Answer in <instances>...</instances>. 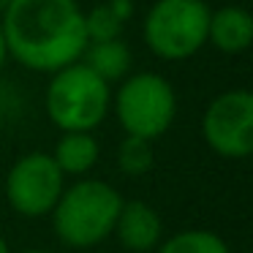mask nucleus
<instances>
[{"instance_id": "7ed1b4c3", "label": "nucleus", "mask_w": 253, "mask_h": 253, "mask_svg": "<svg viewBox=\"0 0 253 253\" xmlns=\"http://www.w3.org/2000/svg\"><path fill=\"white\" fill-rule=\"evenodd\" d=\"M44 106L46 117L60 131H95L112 109V84L84 63H71L49 74Z\"/></svg>"}, {"instance_id": "6ab92c4d", "label": "nucleus", "mask_w": 253, "mask_h": 253, "mask_svg": "<svg viewBox=\"0 0 253 253\" xmlns=\"http://www.w3.org/2000/svg\"><path fill=\"white\" fill-rule=\"evenodd\" d=\"M0 128H3V109H0Z\"/></svg>"}, {"instance_id": "f257e3e1", "label": "nucleus", "mask_w": 253, "mask_h": 253, "mask_svg": "<svg viewBox=\"0 0 253 253\" xmlns=\"http://www.w3.org/2000/svg\"><path fill=\"white\" fill-rule=\"evenodd\" d=\"M8 57L39 74H55L87 46L84 11L77 0H11L0 17Z\"/></svg>"}, {"instance_id": "f3484780", "label": "nucleus", "mask_w": 253, "mask_h": 253, "mask_svg": "<svg viewBox=\"0 0 253 253\" xmlns=\"http://www.w3.org/2000/svg\"><path fill=\"white\" fill-rule=\"evenodd\" d=\"M19 253H52V251H44V248H28V251H19Z\"/></svg>"}, {"instance_id": "f8f14e48", "label": "nucleus", "mask_w": 253, "mask_h": 253, "mask_svg": "<svg viewBox=\"0 0 253 253\" xmlns=\"http://www.w3.org/2000/svg\"><path fill=\"white\" fill-rule=\"evenodd\" d=\"M133 17L131 0H101L90 11H84V36L87 41L123 39V28Z\"/></svg>"}, {"instance_id": "ddd939ff", "label": "nucleus", "mask_w": 253, "mask_h": 253, "mask_svg": "<svg viewBox=\"0 0 253 253\" xmlns=\"http://www.w3.org/2000/svg\"><path fill=\"white\" fill-rule=\"evenodd\" d=\"M153 253H231L226 240L207 229H185L164 237Z\"/></svg>"}, {"instance_id": "6e6552de", "label": "nucleus", "mask_w": 253, "mask_h": 253, "mask_svg": "<svg viewBox=\"0 0 253 253\" xmlns=\"http://www.w3.org/2000/svg\"><path fill=\"white\" fill-rule=\"evenodd\" d=\"M112 237L131 253H153L164 240V218L153 204L142 199L123 202Z\"/></svg>"}, {"instance_id": "4468645a", "label": "nucleus", "mask_w": 253, "mask_h": 253, "mask_svg": "<svg viewBox=\"0 0 253 253\" xmlns=\"http://www.w3.org/2000/svg\"><path fill=\"white\" fill-rule=\"evenodd\" d=\"M117 169L128 177H142L153 169L155 164V153H153V142L142 136H123V142L117 144Z\"/></svg>"}, {"instance_id": "a211bd4d", "label": "nucleus", "mask_w": 253, "mask_h": 253, "mask_svg": "<svg viewBox=\"0 0 253 253\" xmlns=\"http://www.w3.org/2000/svg\"><path fill=\"white\" fill-rule=\"evenodd\" d=\"M8 3H11V0H0V17H3V11L8 8Z\"/></svg>"}, {"instance_id": "20e7f679", "label": "nucleus", "mask_w": 253, "mask_h": 253, "mask_svg": "<svg viewBox=\"0 0 253 253\" xmlns=\"http://www.w3.org/2000/svg\"><path fill=\"white\" fill-rule=\"evenodd\" d=\"M128 136L161 139L177 117V95L166 77L153 71L128 74L112 93V109Z\"/></svg>"}, {"instance_id": "9b49d317", "label": "nucleus", "mask_w": 253, "mask_h": 253, "mask_svg": "<svg viewBox=\"0 0 253 253\" xmlns=\"http://www.w3.org/2000/svg\"><path fill=\"white\" fill-rule=\"evenodd\" d=\"M79 63L95 71L104 82L115 84L131 74L133 68V55L123 39H109V41H87Z\"/></svg>"}, {"instance_id": "1a4fd4ad", "label": "nucleus", "mask_w": 253, "mask_h": 253, "mask_svg": "<svg viewBox=\"0 0 253 253\" xmlns=\"http://www.w3.org/2000/svg\"><path fill=\"white\" fill-rule=\"evenodd\" d=\"M207 41L220 55H242L253 41V17L242 6H223L210 11Z\"/></svg>"}, {"instance_id": "f03ea898", "label": "nucleus", "mask_w": 253, "mask_h": 253, "mask_svg": "<svg viewBox=\"0 0 253 253\" xmlns=\"http://www.w3.org/2000/svg\"><path fill=\"white\" fill-rule=\"evenodd\" d=\"M123 202L115 185L93 177H79L74 185H66L49 212L55 237L66 248L90 251L112 237L117 212Z\"/></svg>"}, {"instance_id": "39448f33", "label": "nucleus", "mask_w": 253, "mask_h": 253, "mask_svg": "<svg viewBox=\"0 0 253 253\" xmlns=\"http://www.w3.org/2000/svg\"><path fill=\"white\" fill-rule=\"evenodd\" d=\"M210 6L204 0H155L142 25L147 49L161 60H188L207 46Z\"/></svg>"}, {"instance_id": "dca6fc26", "label": "nucleus", "mask_w": 253, "mask_h": 253, "mask_svg": "<svg viewBox=\"0 0 253 253\" xmlns=\"http://www.w3.org/2000/svg\"><path fill=\"white\" fill-rule=\"evenodd\" d=\"M0 253H11V251H8V242H6V237H3V234H0Z\"/></svg>"}, {"instance_id": "0eeeda50", "label": "nucleus", "mask_w": 253, "mask_h": 253, "mask_svg": "<svg viewBox=\"0 0 253 253\" xmlns=\"http://www.w3.org/2000/svg\"><path fill=\"white\" fill-rule=\"evenodd\" d=\"M202 139L215 155L242 161L253 153V95L237 87L215 95L202 115Z\"/></svg>"}, {"instance_id": "423d86ee", "label": "nucleus", "mask_w": 253, "mask_h": 253, "mask_svg": "<svg viewBox=\"0 0 253 253\" xmlns=\"http://www.w3.org/2000/svg\"><path fill=\"white\" fill-rule=\"evenodd\" d=\"M66 188V174L49 153H25L11 164L3 182L8 207L22 218H44L55 210Z\"/></svg>"}, {"instance_id": "9d476101", "label": "nucleus", "mask_w": 253, "mask_h": 253, "mask_svg": "<svg viewBox=\"0 0 253 253\" xmlns=\"http://www.w3.org/2000/svg\"><path fill=\"white\" fill-rule=\"evenodd\" d=\"M49 155L66 177H84L98 164L101 144L93 131H63Z\"/></svg>"}, {"instance_id": "2eb2a0df", "label": "nucleus", "mask_w": 253, "mask_h": 253, "mask_svg": "<svg viewBox=\"0 0 253 253\" xmlns=\"http://www.w3.org/2000/svg\"><path fill=\"white\" fill-rule=\"evenodd\" d=\"M6 60H8V49H6V39H3V28H0V71H3Z\"/></svg>"}]
</instances>
